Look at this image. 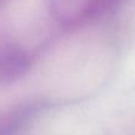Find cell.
<instances>
[{
    "label": "cell",
    "instance_id": "obj_2",
    "mask_svg": "<svg viewBox=\"0 0 135 135\" xmlns=\"http://www.w3.org/2000/svg\"><path fill=\"white\" fill-rule=\"evenodd\" d=\"M30 69V59L24 50L7 46L0 50V83L18 81Z\"/></svg>",
    "mask_w": 135,
    "mask_h": 135
},
{
    "label": "cell",
    "instance_id": "obj_3",
    "mask_svg": "<svg viewBox=\"0 0 135 135\" xmlns=\"http://www.w3.org/2000/svg\"><path fill=\"white\" fill-rule=\"evenodd\" d=\"M0 1H4V0H0Z\"/></svg>",
    "mask_w": 135,
    "mask_h": 135
},
{
    "label": "cell",
    "instance_id": "obj_1",
    "mask_svg": "<svg viewBox=\"0 0 135 135\" xmlns=\"http://www.w3.org/2000/svg\"><path fill=\"white\" fill-rule=\"evenodd\" d=\"M115 0H51L55 18L66 26L85 24L105 12Z\"/></svg>",
    "mask_w": 135,
    "mask_h": 135
}]
</instances>
